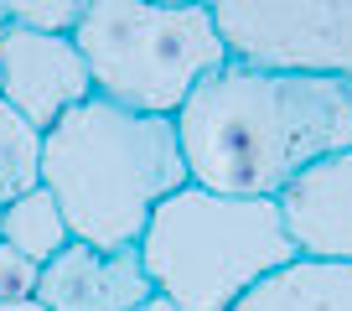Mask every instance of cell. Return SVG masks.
<instances>
[{
	"label": "cell",
	"instance_id": "1",
	"mask_svg": "<svg viewBox=\"0 0 352 311\" xmlns=\"http://www.w3.org/2000/svg\"><path fill=\"white\" fill-rule=\"evenodd\" d=\"M176 140L197 187L280 197L306 167L352 151V83L228 57L176 109Z\"/></svg>",
	"mask_w": 352,
	"mask_h": 311
},
{
	"label": "cell",
	"instance_id": "2",
	"mask_svg": "<svg viewBox=\"0 0 352 311\" xmlns=\"http://www.w3.org/2000/svg\"><path fill=\"white\" fill-rule=\"evenodd\" d=\"M187 182L171 114H135L88 94L42 135V187L78 244L135 249L151 213Z\"/></svg>",
	"mask_w": 352,
	"mask_h": 311
},
{
	"label": "cell",
	"instance_id": "3",
	"mask_svg": "<svg viewBox=\"0 0 352 311\" xmlns=\"http://www.w3.org/2000/svg\"><path fill=\"white\" fill-rule=\"evenodd\" d=\"M135 249L155 296L176 311H233L264 275L300 259L280 197H233L197 182L151 213Z\"/></svg>",
	"mask_w": 352,
	"mask_h": 311
},
{
	"label": "cell",
	"instance_id": "4",
	"mask_svg": "<svg viewBox=\"0 0 352 311\" xmlns=\"http://www.w3.org/2000/svg\"><path fill=\"white\" fill-rule=\"evenodd\" d=\"M73 42L88 63L94 94L135 114H171L208 73L228 63L212 6L166 0H88Z\"/></svg>",
	"mask_w": 352,
	"mask_h": 311
},
{
	"label": "cell",
	"instance_id": "5",
	"mask_svg": "<svg viewBox=\"0 0 352 311\" xmlns=\"http://www.w3.org/2000/svg\"><path fill=\"white\" fill-rule=\"evenodd\" d=\"M228 57L352 83V0H208Z\"/></svg>",
	"mask_w": 352,
	"mask_h": 311
},
{
	"label": "cell",
	"instance_id": "6",
	"mask_svg": "<svg viewBox=\"0 0 352 311\" xmlns=\"http://www.w3.org/2000/svg\"><path fill=\"white\" fill-rule=\"evenodd\" d=\"M88 94H94V78L73 32H32V26L0 32V99L16 114H26L42 135Z\"/></svg>",
	"mask_w": 352,
	"mask_h": 311
},
{
	"label": "cell",
	"instance_id": "7",
	"mask_svg": "<svg viewBox=\"0 0 352 311\" xmlns=\"http://www.w3.org/2000/svg\"><path fill=\"white\" fill-rule=\"evenodd\" d=\"M155 296L140 265V249H94L67 244L57 259L42 265L36 301L47 311H140Z\"/></svg>",
	"mask_w": 352,
	"mask_h": 311
},
{
	"label": "cell",
	"instance_id": "8",
	"mask_svg": "<svg viewBox=\"0 0 352 311\" xmlns=\"http://www.w3.org/2000/svg\"><path fill=\"white\" fill-rule=\"evenodd\" d=\"M280 213L300 259L352 265V151L306 167L280 192Z\"/></svg>",
	"mask_w": 352,
	"mask_h": 311
},
{
	"label": "cell",
	"instance_id": "9",
	"mask_svg": "<svg viewBox=\"0 0 352 311\" xmlns=\"http://www.w3.org/2000/svg\"><path fill=\"white\" fill-rule=\"evenodd\" d=\"M233 311H352V265L331 259H290L264 275Z\"/></svg>",
	"mask_w": 352,
	"mask_h": 311
},
{
	"label": "cell",
	"instance_id": "10",
	"mask_svg": "<svg viewBox=\"0 0 352 311\" xmlns=\"http://www.w3.org/2000/svg\"><path fill=\"white\" fill-rule=\"evenodd\" d=\"M0 239L11 249H21L26 259L47 265V259H57L67 244H73V228H67V218H63V208H57L52 192L32 187V192H21V197H11L0 208Z\"/></svg>",
	"mask_w": 352,
	"mask_h": 311
},
{
	"label": "cell",
	"instance_id": "11",
	"mask_svg": "<svg viewBox=\"0 0 352 311\" xmlns=\"http://www.w3.org/2000/svg\"><path fill=\"white\" fill-rule=\"evenodd\" d=\"M42 187V130L0 99V208Z\"/></svg>",
	"mask_w": 352,
	"mask_h": 311
},
{
	"label": "cell",
	"instance_id": "12",
	"mask_svg": "<svg viewBox=\"0 0 352 311\" xmlns=\"http://www.w3.org/2000/svg\"><path fill=\"white\" fill-rule=\"evenodd\" d=\"M11 26H32V32H73L83 21L88 0H0Z\"/></svg>",
	"mask_w": 352,
	"mask_h": 311
},
{
	"label": "cell",
	"instance_id": "13",
	"mask_svg": "<svg viewBox=\"0 0 352 311\" xmlns=\"http://www.w3.org/2000/svg\"><path fill=\"white\" fill-rule=\"evenodd\" d=\"M36 280H42V265L0 239V301H32Z\"/></svg>",
	"mask_w": 352,
	"mask_h": 311
},
{
	"label": "cell",
	"instance_id": "14",
	"mask_svg": "<svg viewBox=\"0 0 352 311\" xmlns=\"http://www.w3.org/2000/svg\"><path fill=\"white\" fill-rule=\"evenodd\" d=\"M0 311H47V306L32 296V301H0Z\"/></svg>",
	"mask_w": 352,
	"mask_h": 311
},
{
	"label": "cell",
	"instance_id": "15",
	"mask_svg": "<svg viewBox=\"0 0 352 311\" xmlns=\"http://www.w3.org/2000/svg\"><path fill=\"white\" fill-rule=\"evenodd\" d=\"M140 311H176V306H171V301H166V296H151V301H145Z\"/></svg>",
	"mask_w": 352,
	"mask_h": 311
},
{
	"label": "cell",
	"instance_id": "16",
	"mask_svg": "<svg viewBox=\"0 0 352 311\" xmlns=\"http://www.w3.org/2000/svg\"><path fill=\"white\" fill-rule=\"evenodd\" d=\"M6 26H11V16H6V6H0V32H6Z\"/></svg>",
	"mask_w": 352,
	"mask_h": 311
},
{
	"label": "cell",
	"instance_id": "17",
	"mask_svg": "<svg viewBox=\"0 0 352 311\" xmlns=\"http://www.w3.org/2000/svg\"><path fill=\"white\" fill-rule=\"evenodd\" d=\"M166 6H202V0H166Z\"/></svg>",
	"mask_w": 352,
	"mask_h": 311
}]
</instances>
